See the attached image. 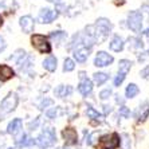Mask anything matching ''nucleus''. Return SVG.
<instances>
[{"label":"nucleus","instance_id":"nucleus-1","mask_svg":"<svg viewBox=\"0 0 149 149\" xmlns=\"http://www.w3.org/2000/svg\"><path fill=\"white\" fill-rule=\"evenodd\" d=\"M113 30V24L106 17H100L97 23L94 24V40L95 43H101L110 35Z\"/></svg>","mask_w":149,"mask_h":149},{"label":"nucleus","instance_id":"nucleus-2","mask_svg":"<svg viewBox=\"0 0 149 149\" xmlns=\"http://www.w3.org/2000/svg\"><path fill=\"white\" fill-rule=\"evenodd\" d=\"M55 142H56V134H55L54 128H51V126H46V128L42 130L40 134L38 136V139H36V145L40 149L50 148V146H52Z\"/></svg>","mask_w":149,"mask_h":149},{"label":"nucleus","instance_id":"nucleus-3","mask_svg":"<svg viewBox=\"0 0 149 149\" xmlns=\"http://www.w3.org/2000/svg\"><path fill=\"white\" fill-rule=\"evenodd\" d=\"M19 97L16 93H8L7 97H4L3 101L0 102V120H3L4 116L14 111L17 106Z\"/></svg>","mask_w":149,"mask_h":149},{"label":"nucleus","instance_id":"nucleus-4","mask_svg":"<svg viewBox=\"0 0 149 149\" xmlns=\"http://www.w3.org/2000/svg\"><path fill=\"white\" fill-rule=\"evenodd\" d=\"M121 144L120 136L117 133L105 134L100 139V142L97 144V149H117Z\"/></svg>","mask_w":149,"mask_h":149},{"label":"nucleus","instance_id":"nucleus-5","mask_svg":"<svg viewBox=\"0 0 149 149\" xmlns=\"http://www.w3.org/2000/svg\"><path fill=\"white\" fill-rule=\"evenodd\" d=\"M31 45L34 46L39 52H42V54H50V52H51V45L49 43L47 38L43 36V35H39V34L32 35L31 36Z\"/></svg>","mask_w":149,"mask_h":149},{"label":"nucleus","instance_id":"nucleus-6","mask_svg":"<svg viewBox=\"0 0 149 149\" xmlns=\"http://www.w3.org/2000/svg\"><path fill=\"white\" fill-rule=\"evenodd\" d=\"M128 27L133 32H140L142 27V14L140 11H130L128 15Z\"/></svg>","mask_w":149,"mask_h":149},{"label":"nucleus","instance_id":"nucleus-7","mask_svg":"<svg viewBox=\"0 0 149 149\" xmlns=\"http://www.w3.org/2000/svg\"><path fill=\"white\" fill-rule=\"evenodd\" d=\"M58 17V11H52L50 8H42L38 15V22L42 24H50Z\"/></svg>","mask_w":149,"mask_h":149},{"label":"nucleus","instance_id":"nucleus-8","mask_svg":"<svg viewBox=\"0 0 149 149\" xmlns=\"http://www.w3.org/2000/svg\"><path fill=\"white\" fill-rule=\"evenodd\" d=\"M114 58L108 54V52L105 51H98L95 58H94V66L95 67H106V66H110L111 63H113Z\"/></svg>","mask_w":149,"mask_h":149},{"label":"nucleus","instance_id":"nucleus-9","mask_svg":"<svg viewBox=\"0 0 149 149\" xmlns=\"http://www.w3.org/2000/svg\"><path fill=\"white\" fill-rule=\"evenodd\" d=\"M19 26L24 34H31L35 28V20L32 19L31 15H24L19 19Z\"/></svg>","mask_w":149,"mask_h":149},{"label":"nucleus","instance_id":"nucleus-10","mask_svg":"<svg viewBox=\"0 0 149 149\" xmlns=\"http://www.w3.org/2000/svg\"><path fill=\"white\" fill-rule=\"evenodd\" d=\"M62 137L66 145H75L78 142V133L74 128H65L62 130Z\"/></svg>","mask_w":149,"mask_h":149},{"label":"nucleus","instance_id":"nucleus-11","mask_svg":"<svg viewBox=\"0 0 149 149\" xmlns=\"http://www.w3.org/2000/svg\"><path fill=\"white\" fill-rule=\"evenodd\" d=\"M89 52H90V49L85 47L83 45L77 46V49L74 50V58L78 63H85L89 58Z\"/></svg>","mask_w":149,"mask_h":149},{"label":"nucleus","instance_id":"nucleus-12","mask_svg":"<svg viewBox=\"0 0 149 149\" xmlns=\"http://www.w3.org/2000/svg\"><path fill=\"white\" fill-rule=\"evenodd\" d=\"M78 91L82 94L83 97H87L89 94H91L93 91V82L87 78H81V82H79V86H78Z\"/></svg>","mask_w":149,"mask_h":149},{"label":"nucleus","instance_id":"nucleus-13","mask_svg":"<svg viewBox=\"0 0 149 149\" xmlns=\"http://www.w3.org/2000/svg\"><path fill=\"white\" fill-rule=\"evenodd\" d=\"M15 77V71L8 65H0V82H7Z\"/></svg>","mask_w":149,"mask_h":149},{"label":"nucleus","instance_id":"nucleus-14","mask_svg":"<svg viewBox=\"0 0 149 149\" xmlns=\"http://www.w3.org/2000/svg\"><path fill=\"white\" fill-rule=\"evenodd\" d=\"M22 126H23V122H22L20 118H14V120L8 124L7 133H8V134H12V136L17 134V133L22 130Z\"/></svg>","mask_w":149,"mask_h":149},{"label":"nucleus","instance_id":"nucleus-15","mask_svg":"<svg viewBox=\"0 0 149 149\" xmlns=\"http://www.w3.org/2000/svg\"><path fill=\"white\" fill-rule=\"evenodd\" d=\"M124 46H125L124 39H122L120 35H116V36H113V39H111L109 47H110L111 51L120 52V51H122V50H124Z\"/></svg>","mask_w":149,"mask_h":149},{"label":"nucleus","instance_id":"nucleus-16","mask_svg":"<svg viewBox=\"0 0 149 149\" xmlns=\"http://www.w3.org/2000/svg\"><path fill=\"white\" fill-rule=\"evenodd\" d=\"M56 63H58V59L55 58V56H47V58L43 61V69H46L47 71H50V73H52V71H55L56 70Z\"/></svg>","mask_w":149,"mask_h":149},{"label":"nucleus","instance_id":"nucleus-17","mask_svg":"<svg viewBox=\"0 0 149 149\" xmlns=\"http://www.w3.org/2000/svg\"><path fill=\"white\" fill-rule=\"evenodd\" d=\"M71 93H73V87L71 86H65V85H59L55 90H54V94L59 98L67 97V95H70Z\"/></svg>","mask_w":149,"mask_h":149},{"label":"nucleus","instance_id":"nucleus-18","mask_svg":"<svg viewBox=\"0 0 149 149\" xmlns=\"http://www.w3.org/2000/svg\"><path fill=\"white\" fill-rule=\"evenodd\" d=\"M15 144H16L17 146H20V148H26V146H30L34 144V140L30 137V136L27 134H22L20 139L15 140Z\"/></svg>","mask_w":149,"mask_h":149},{"label":"nucleus","instance_id":"nucleus-19","mask_svg":"<svg viewBox=\"0 0 149 149\" xmlns=\"http://www.w3.org/2000/svg\"><path fill=\"white\" fill-rule=\"evenodd\" d=\"M132 65L133 63L129 59H121L120 63H118V73H122L126 75L130 71V69H132Z\"/></svg>","mask_w":149,"mask_h":149},{"label":"nucleus","instance_id":"nucleus-20","mask_svg":"<svg viewBox=\"0 0 149 149\" xmlns=\"http://www.w3.org/2000/svg\"><path fill=\"white\" fill-rule=\"evenodd\" d=\"M50 38L54 40V43H56V46H59L67 38V34L65 31H52L51 34H50Z\"/></svg>","mask_w":149,"mask_h":149},{"label":"nucleus","instance_id":"nucleus-21","mask_svg":"<svg viewBox=\"0 0 149 149\" xmlns=\"http://www.w3.org/2000/svg\"><path fill=\"white\" fill-rule=\"evenodd\" d=\"M139 93H140V89L136 83H129L128 86H126V89H125V95H126V98H134Z\"/></svg>","mask_w":149,"mask_h":149},{"label":"nucleus","instance_id":"nucleus-22","mask_svg":"<svg viewBox=\"0 0 149 149\" xmlns=\"http://www.w3.org/2000/svg\"><path fill=\"white\" fill-rule=\"evenodd\" d=\"M93 79H94V83L97 86H102L104 83H106V81L109 79V74L106 73H95L93 75Z\"/></svg>","mask_w":149,"mask_h":149},{"label":"nucleus","instance_id":"nucleus-23","mask_svg":"<svg viewBox=\"0 0 149 149\" xmlns=\"http://www.w3.org/2000/svg\"><path fill=\"white\" fill-rule=\"evenodd\" d=\"M149 116V105L148 102H144L142 106H140L139 109V121H145Z\"/></svg>","mask_w":149,"mask_h":149},{"label":"nucleus","instance_id":"nucleus-24","mask_svg":"<svg viewBox=\"0 0 149 149\" xmlns=\"http://www.w3.org/2000/svg\"><path fill=\"white\" fill-rule=\"evenodd\" d=\"M144 45H142V40L139 38H129V49L132 50H139V49H142Z\"/></svg>","mask_w":149,"mask_h":149},{"label":"nucleus","instance_id":"nucleus-25","mask_svg":"<svg viewBox=\"0 0 149 149\" xmlns=\"http://www.w3.org/2000/svg\"><path fill=\"white\" fill-rule=\"evenodd\" d=\"M86 116L89 118H91V120H97V121L102 118V114H101V113H98V111L95 110L94 108H91V106H89V108L86 109Z\"/></svg>","mask_w":149,"mask_h":149},{"label":"nucleus","instance_id":"nucleus-26","mask_svg":"<svg viewBox=\"0 0 149 149\" xmlns=\"http://www.w3.org/2000/svg\"><path fill=\"white\" fill-rule=\"evenodd\" d=\"M74 69H75V63H74L73 59H70V58L65 59V62H63V71L65 73H70Z\"/></svg>","mask_w":149,"mask_h":149},{"label":"nucleus","instance_id":"nucleus-27","mask_svg":"<svg viewBox=\"0 0 149 149\" xmlns=\"http://www.w3.org/2000/svg\"><path fill=\"white\" fill-rule=\"evenodd\" d=\"M125 74H122V73H118L117 75H116V78H114V81H113V85H114L116 87H118L120 85H121L122 82H124V79H125Z\"/></svg>","mask_w":149,"mask_h":149},{"label":"nucleus","instance_id":"nucleus-28","mask_svg":"<svg viewBox=\"0 0 149 149\" xmlns=\"http://www.w3.org/2000/svg\"><path fill=\"white\" fill-rule=\"evenodd\" d=\"M111 95V89H105V90H102L100 93V98L102 101H105V100H109V97Z\"/></svg>","mask_w":149,"mask_h":149},{"label":"nucleus","instance_id":"nucleus-29","mask_svg":"<svg viewBox=\"0 0 149 149\" xmlns=\"http://www.w3.org/2000/svg\"><path fill=\"white\" fill-rule=\"evenodd\" d=\"M118 113H120V116H122V117H125V118L130 117V110H129V108H126V106H121L120 110H118Z\"/></svg>","mask_w":149,"mask_h":149},{"label":"nucleus","instance_id":"nucleus-30","mask_svg":"<svg viewBox=\"0 0 149 149\" xmlns=\"http://www.w3.org/2000/svg\"><path fill=\"white\" fill-rule=\"evenodd\" d=\"M46 116L49 118H55L58 116V108H51L46 111Z\"/></svg>","mask_w":149,"mask_h":149},{"label":"nucleus","instance_id":"nucleus-31","mask_svg":"<svg viewBox=\"0 0 149 149\" xmlns=\"http://www.w3.org/2000/svg\"><path fill=\"white\" fill-rule=\"evenodd\" d=\"M39 124H40V120H39V118H35V121H31L28 124V129H30V130H35V129H38Z\"/></svg>","mask_w":149,"mask_h":149},{"label":"nucleus","instance_id":"nucleus-32","mask_svg":"<svg viewBox=\"0 0 149 149\" xmlns=\"http://www.w3.org/2000/svg\"><path fill=\"white\" fill-rule=\"evenodd\" d=\"M49 105H52V100H50V98H45V100L40 102L39 108H40V109H45V108H47Z\"/></svg>","mask_w":149,"mask_h":149},{"label":"nucleus","instance_id":"nucleus-33","mask_svg":"<svg viewBox=\"0 0 149 149\" xmlns=\"http://www.w3.org/2000/svg\"><path fill=\"white\" fill-rule=\"evenodd\" d=\"M140 75L142 77V78H149V66H146L145 69H142L141 70V73H140Z\"/></svg>","mask_w":149,"mask_h":149},{"label":"nucleus","instance_id":"nucleus-34","mask_svg":"<svg viewBox=\"0 0 149 149\" xmlns=\"http://www.w3.org/2000/svg\"><path fill=\"white\" fill-rule=\"evenodd\" d=\"M6 47H7V43H6V40H4L3 36H0V52L4 51Z\"/></svg>","mask_w":149,"mask_h":149},{"label":"nucleus","instance_id":"nucleus-35","mask_svg":"<svg viewBox=\"0 0 149 149\" xmlns=\"http://www.w3.org/2000/svg\"><path fill=\"white\" fill-rule=\"evenodd\" d=\"M122 139H124V145H125V149H129V145H130V142H129V140H128V136L126 134H124L122 136Z\"/></svg>","mask_w":149,"mask_h":149},{"label":"nucleus","instance_id":"nucleus-36","mask_svg":"<svg viewBox=\"0 0 149 149\" xmlns=\"http://www.w3.org/2000/svg\"><path fill=\"white\" fill-rule=\"evenodd\" d=\"M47 1H50V3H55V4H62L63 0H47Z\"/></svg>","mask_w":149,"mask_h":149},{"label":"nucleus","instance_id":"nucleus-37","mask_svg":"<svg viewBox=\"0 0 149 149\" xmlns=\"http://www.w3.org/2000/svg\"><path fill=\"white\" fill-rule=\"evenodd\" d=\"M110 111H111L110 106H105V113H110Z\"/></svg>","mask_w":149,"mask_h":149},{"label":"nucleus","instance_id":"nucleus-38","mask_svg":"<svg viewBox=\"0 0 149 149\" xmlns=\"http://www.w3.org/2000/svg\"><path fill=\"white\" fill-rule=\"evenodd\" d=\"M144 35H146V36H149V28H146L145 31H144Z\"/></svg>","mask_w":149,"mask_h":149},{"label":"nucleus","instance_id":"nucleus-39","mask_svg":"<svg viewBox=\"0 0 149 149\" xmlns=\"http://www.w3.org/2000/svg\"><path fill=\"white\" fill-rule=\"evenodd\" d=\"M1 24H3V19H1V16H0V27H1Z\"/></svg>","mask_w":149,"mask_h":149},{"label":"nucleus","instance_id":"nucleus-40","mask_svg":"<svg viewBox=\"0 0 149 149\" xmlns=\"http://www.w3.org/2000/svg\"><path fill=\"white\" fill-rule=\"evenodd\" d=\"M8 149H14V148H8Z\"/></svg>","mask_w":149,"mask_h":149}]
</instances>
